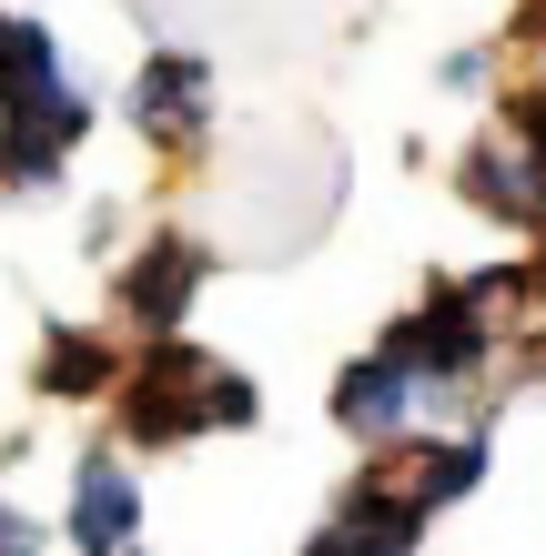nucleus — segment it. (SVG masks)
I'll use <instances>...</instances> for the list:
<instances>
[{
	"instance_id": "nucleus-1",
	"label": "nucleus",
	"mask_w": 546,
	"mask_h": 556,
	"mask_svg": "<svg viewBox=\"0 0 546 556\" xmlns=\"http://www.w3.org/2000/svg\"><path fill=\"white\" fill-rule=\"evenodd\" d=\"M91 132V91L72 81L51 21H0V192H51Z\"/></svg>"
},
{
	"instance_id": "nucleus-2",
	"label": "nucleus",
	"mask_w": 546,
	"mask_h": 556,
	"mask_svg": "<svg viewBox=\"0 0 546 556\" xmlns=\"http://www.w3.org/2000/svg\"><path fill=\"white\" fill-rule=\"evenodd\" d=\"M374 344L395 354V365H405L415 384H426L435 405H456L466 425H496L475 395H486V375L506 365V334H496V324H486V314H475L466 293H456V274H435V283L415 293V304H405L395 324H384Z\"/></svg>"
},
{
	"instance_id": "nucleus-3",
	"label": "nucleus",
	"mask_w": 546,
	"mask_h": 556,
	"mask_svg": "<svg viewBox=\"0 0 546 556\" xmlns=\"http://www.w3.org/2000/svg\"><path fill=\"white\" fill-rule=\"evenodd\" d=\"M223 354L192 344V334H163V344H132V365L112 384V445L122 455H163V445H192L203 435V384H213Z\"/></svg>"
},
{
	"instance_id": "nucleus-4",
	"label": "nucleus",
	"mask_w": 546,
	"mask_h": 556,
	"mask_svg": "<svg viewBox=\"0 0 546 556\" xmlns=\"http://www.w3.org/2000/svg\"><path fill=\"white\" fill-rule=\"evenodd\" d=\"M223 253L203 233H142L132 264H112V314H122V344H163L192 334V304L213 293Z\"/></svg>"
},
{
	"instance_id": "nucleus-5",
	"label": "nucleus",
	"mask_w": 546,
	"mask_h": 556,
	"mask_svg": "<svg viewBox=\"0 0 546 556\" xmlns=\"http://www.w3.org/2000/svg\"><path fill=\"white\" fill-rule=\"evenodd\" d=\"M325 415L355 435L365 455H384V445H405V435H435V425H466L456 405H435L426 384H415L384 344H365V354H344V375H334V395H325Z\"/></svg>"
},
{
	"instance_id": "nucleus-6",
	"label": "nucleus",
	"mask_w": 546,
	"mask_h": 556,
	"mask_svg": "<svg viewBox=\"0 0 546 556\" xmlns=\"http://www.w3.org/2000/svg\"><path fill=\"white\" fill-rule=\"evenodd\" d=\"M142 455H122L112 435H91L72 455V496H61V546L72 556H132L142 546Z\"/></svg>"
},
{
	"instance_id": "nucleus-7",
	"label": "nucleus",
	"mask_w": 546,
	"mask_h": 556,
	"mask_svg": "<svg viewBox=\"0 0 546 556\" xmlns=\"http://www.w3.org/2000/svg\"><path fill=\"white\" fill-rule=\"evenodd\" d=\"M365 466L435 527V516H456L475 485H486V466H496V425H435V435H405V445L365 455Z\"/></svg>"
},
{
	"instance_id": "nucleus-8",
	"label": "nucleus",
	"mask_w": 546,
	"mask_h": 556,
	"mask_svg": "<svg viewBox=\"0 0 546 556\" xmlns=\"http://www.w3.org/2000/svg\"><path fill=\"white\" fill-rule=\"evenodd\" d=\"M122 122H132V142H152L163 162H192V152L213 142V61L203 51H152L142 72H132Z\"/></svg>"
},
{
	"instance_id": "nucleus-9",
	"label": "nucleus",
	"mask_w": 546,
	"mask_h": 556,
	"mask_svg": "<svg viewBox=\"0 0 546 556\" xmlns=\"http://www.w3.org/2000/svg\"><path fill=\"white\" fill-rule=\"evenodd\" d=\"M456 203L496 233H546V152H526L517 132H475L456 152Z\"/></svg>"
},
{
	"instance_id": "nucleus-10",
	"label": "nucleus",
	"mask_w": 546,
	"mask_h": 556,
	"mask_svg": "<svg viewBox=\"0 0 546 556\" xmlns=\"http://www.w3.org/2000/svg\"><path fill=\"white\" fill-rule=\"evenodd\" d=\"M122 365H132L122 334H102V324H51L41 354H30V395L41 405H112Z\"/></svg>"
},
{
	"instance_id": "nucleus-11",
	"label": "nucleus",
	"mask_w": 546,
	"mask_h": 556,
	"mask_svg": "<svg viewBox=\"0 0 546 556\" xmlns=\"http://www.w3.org/2000/svg\"><path fill=\"white\" fill-rule=\"evenodd\" d=\"M325 516H334V527H355L374 556H426V536H435V527H426V516H415V506H405L374 466H355V476H344Z\"/></svg>"
},
{
	"instance_id": "nucleus-12",
	"label": "nucleus",
	"mask_w": 546,
	"mask_h": 556,
	"mask_svg": "<svg viewBox=\"0 0 546 556\" xmlns=\"http://www.w3.org/2000/svg\"><path fill=\"white\" fill-rule=\"evenodd\" d=\"M264 425V384H253L243 365H213V384H203V435H253Z\"/></svg>"
},
{
	"instance_id": "nucleus-13",
	"label": "nucleus",
	"mask_w": 546,
	"mask_h": 556,
	"mask_svg": "<svg viewBox=\"0 0 546 556\" xmlns=\"http://www.w3.org/2000/svg\"><path fill=\"white\" fill-rule=\"evenodd\" d=\"M0 556H51V527L30 506H11V496H0Z\"/></svg>"
},
{
	"instance_id": "nucleus-14",
	"label": "nucleus",
	"mask_w": 546,
	"mask_h": 556,
	"mask_svg": "<svg viewBox=\"0 0 546 556\" xmlns=\"http://www.w3.org/2000/svg\"><path fill=\"white\" fill-rule=\"evenodd\" d=\"M294 556H374V546H365L355 527H334V516H325V527H314V536H304Z\"/></svg>"
},
{
	"instance_id": "nucleus-15",
	"label": "nucleus",
	"mask_w": 546,
	"mask_h": 556,
	"mask_svg": "<svg viewBox=\"0 0 546 556\" xmlns=\"http://www.w3.org/2000/svg\"><path fill=\"white\" fill-rule=\"evenodd\" d=\"M486 72H496V61H486V51H445V72H435V81H445V91H475V81H486Z\"/></svg>"
},
{
	"instance_id": "nucleus-16",
	"label": "nucleus",
	"mask_w": 546,
	"mask_h": 556,
	"mask_svg": "<svg viewBox=\"0 0 546 556\" xmlns=\"http://www.w3.org/2000/svg\"><path fill=\"white\" fill-rule=\"evenodd\" d=\"M132 556H142V546H132Z\"/></svg>"
}]
</instances>
